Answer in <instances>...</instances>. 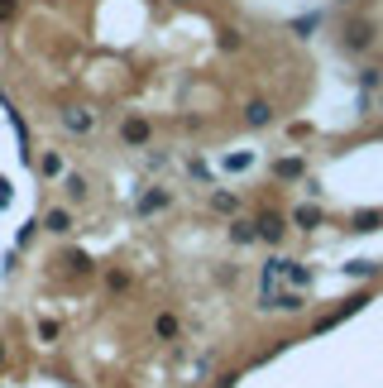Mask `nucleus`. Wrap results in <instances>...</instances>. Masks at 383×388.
Instances as JSON below:
<instances>
[{"label": "nucleus", "mask_w": 383, "mask_h": 388, "mask_svg": "<svg viewBox=\"0 0 383 388\" xmlns=\"http://www.w3.org/2000/svg\"><path fill=\"white\" fill-rule=\"evenodd\" d=\"M249 125H269V105H264V101L249 105Z\"/></svg>", "instance_id": "obj_7"}, {"label": "nucleus", "mask_w": 383, "mask_h": 388, "mask_svg": "<svg viewBox=\"0 0 383 388\" xmlns=\"http://www.w3.org/2000/svg\"><path fill=\"white\" fill-rule=\"evenodd\" d=\"M39 168H43V178H58V173H63V159H58V154H43Z\"/></svg>", "instance_id": "obj_6"}, {"label": "nucleus", "mask_w": 383, "mask_h": 388, "mask_svg": "<svg viewBox=\"0 0 383 388\" xmlns=\"http://www.w3.org/2000/svg\"><path fill=\"white\" fill-rule=\"evenodd\" d=\"M149 139V125L144 120H125V144H144Z\"/></svg>", "instance_id": "obj_4"}, {"label": "nucleus", "mask_w": 383, "mask_h": 388, "mask_svg": "<svg viewBox=\"0 0 383 388\" xmlns=\"http://www.w3.org/2000/svg\"><path fill=\"white\" fill-rule=\"evenodd\" d=\"M0 355H5V345H0Z\"/></svg>", "instance_id": "obj_8"}, {"label": "nucleus", "mask_w": 383, "mask_h": 388, "mask_svg": "<svg viewBox=\"0 0 383 388\" xmlns=\"http://www.w3.org/2000/svg\"><path fill=\"white\" fill-rule=\"evenodd\" d=\"M19 159H24L19 154V130H14V120L0 105V230H5V221L24 201V168H19Z\"/></svg>", "instance_id": "obj_1"}, {"label": "nucleus", "mask_w": 383, "mask_h": 388, "mask_svg": "<svg viewBox=\"0 0 383 388\" xmlns=\"http://www.w3.org/2000/svg\"><path fill=\"white\" fill-rule=\"evenodd\" d=\"M48 230H58V235L72 230V216H68V211H48Z\"/></svg>", "instance_id": "obj_5"}, {"label": "nucleus", "mask_w": 383, "mask_h": 388, "mask_svg": "<svg viewBox=\"0 0 383 388\" xmlns=\"http://www.w3.org/2000/svg\"><path fill=\"white\" fill-rule=\"evenodd\" d=\"M154 331H158V340H178V331H183V326H178V316H168V312H163V316L154 321Z\"/></svg>", "instance_id": "obj_3"}, {"label": "nucleus", "mask_w": 383, "mask_h": 388, "mask_svg": "<svg viewBox=\"0 0 383 388\" xmlns=\"http://www.w3.org/2000/svg\"><path fill=\"white\" fill-rule=\"evenodd\" d=\"M63 125H68V130H77V134H87V130L96 125V115H92V110H68V115H63Z\"/></svg>", "instance_id": "obj_2"}]
</instances>
